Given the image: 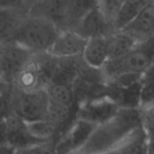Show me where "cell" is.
Here are the masks:
<instances>
[{
  "label": "cell",
  "mask_w": 154,
  "mask_h": 154,
  "mask_svg": "<svg viewBox=\"0 0 154 154\" xmlns=\"http://www.w3.org/2000/svg\"><path fill=\"white\" fill-rule=\"evenodd\" d=\"M141 128V110L121 108L112 119L97 125L75 154H112Z\"/></svg>",
  "instance_id": "1"
},
{
  "label": "cell",
  "mask_w": 154,
  "mask_h": 154,
  "mask_svg": "<svg viewBox=\"0 0 154 154\" xmlns=\"http://www.w3.org/2000/svg\"><path fill=\"white\" fill-rule=\"evenodd\" d=\"M60 30L51 22L36 16L25 15L14 30L10 39L32 54L49 52Z\"/></svg>",
  "instance_id": "2"
},
{
  "label": "cell",
  "mask_w": 154,
  "mask_h": 154,
  "mask_svg": "<svg viewBox=\"0 0 154 154\" xmlns=\"http://www.w3.org/2000/svg\"><path fill=\"white\" fill-rule=\"evenodd\" d=\"M153 62L154 35L139 42L125 56L108 60L102 71L106 82H108L125 75L142 76Z\"/></svg>",
  "instance_id": "3"
},
{
  "label": "cell",
  "mask_w": 154,
  "mask_h": 154,
  "mask_svg": "<svg viewBox=\"0 0 154 154\" xmlns=\"http://www.w3.org/2000/svg\"><path fill=\"white\" fill-rule=\"evenodd\" d=\"M49 102L46 89L24 91L12 86L9 111L27 124L45 120Z\"/></svg>",
  "instance_id": "4"
},
{
  "label": "cell",
  "mask_w": 154,
  "mask_h": 154,
  "mask_svg": "<svg viewBox=\"0 0 154 154\" xmlns=\"http://www.w3.org/2000/svg\"><path fill=\"white\" fill-rule=\"evenodd\" d=\"M58 59L49 52L33 54L27 66L13 82V87L24 91L46 89L50 84Z\"/></svg>",
  "instance_id": "5"
},
{
  "label": "cell",
  "mask_w": 154,
  "mask_h": 154,
  "mask_svg": "<svg viewBox=\"0 0 154 154\" xmlns=\"http://www.w3.org/2000/svg\"><path fill=\"white\" fill-rule=\"evenodd\" d=\"M28 15L46 19L54 23L60 31L73 29L72 1L69 0L33 1Z\"/></svg>",
  "instance_id": "6"
},
{
  "label": "cell",
  "mask_w": 154,
  "mask_h": 154,
  "mask_svg": "<svg viewBox=\"0 0 154 154\" xmlns=\"http://www.w3.org/2000/svg\"><path fill=\"white\" fill-rule=\"evenodd\" d=\"M33 54L13 41L0 42V74L13 85L15 78L27 66Z\"/></svg>",
  "instance_id": "7"
},
{
  "label": "cell",
  "mask_w": 154,
  "mask_h": 154,
  "mask_svg": "<svg viewBox=\"0 0 154 154\" xmlns=\"http://www.w3.org/2000/svg\"><path fill=\"white\" fill-rule=\"evenodd\" d=\"M120 109L118 104L109 97H91L76 106L75 117L100 125L112 119Z\"/></svg>",
  "instance_id": "8"
},
{
  "label": "cell",
  "mask_w": 154,
  "mask_h": 154,
  "mask_svg": "<svg viewBox=\"0 0 154 154\" xmlns=\"http://www.w3.org/2000/svg\"><path fill=\"white\" fill-rule=\"evenodd\" d=\"M97 125L75 118L55 142V154L77 153Z\"/></svg>",
  "instance_id": "9"
},
{
  "label": "cell",
  "mask_w": 154,
  "mask_h": 154,
  "mask_svg": "<svg viewBox=\"0 0 154 154\" xmlns=\"http://www.w3.org/2000/svg\"><path fill=\"white\" fill-rule=\"evenodd\" d=\"M88 40L74 31H60L49 53L56 59L81 56Z\"/></svg>",
  "instance_id": "10"
},
{
  "label": "cell",
  "mask_w": 154,
  "mask_h": 154,
  "mask_svg": "<svg viewBox=\"0 0 154 154\" xmlns=\"http://www.w3.org/2000/svg\"><path fill=\"white\" fill-rule=\"evenodd\" d=\"M72 31L87 40L98 36L107 37L115 32L97 8V1L95 6L78 23Z\"/></svg>",
  "instance_id": "11"
},
{
  "label": "cell",
  "mask_w": 154,
  "mask_h": 154,
  "mask_svg": "<svg viewBox=\"0 0 154 154\" xmlns=\"http://www.w3.org/2000/svg\"><path fill=\"white\" fill-rule=\"evenodd\" d=\"M7 125V143L15 150L24 149L41 143L34 140L30 134L27 124L9 111L5 116Z\"/></svg>",
  "instance_id": "12"
},
{
  "label": "cell",
  "mask_w": 154,
  "mask_h": 154,
  "mask_svg": "<svg viewBox=\"0 0 154 154\" xmlns=\"http://www.w3.org/2000/svg\"><path fill=\"white\" fill-rule=\"evenodd\" d=\"M139 42L154 35V1H148L135 19L131 22L123 31Z\"/></svg>",
  "instance_id": "13"
},
{
  "label": "cell",
  "mask_w": 154,
  "mask_h": 154,
  "mask_svg": "<svg viewBox=\"0 0 154 154\" xmlns=\"http://www.w3.org/2000/svg\"><path fill=\"white\" fill-rule=\"evenodd\" d=\"M82 58L91 68L102 69L108 61L106 37L98 36L88 39L82 53Z\"/></svg>",
  "instance_id": "14"
},
{
  "label": "cell",
  "mask_w": 154,
  "mask_h": 154,
  "mask_svg": "<svg viewBox=\"0 0 154 154\" xmlns=\"http://www.w3.org/2000/svg\"><path fill=\"white\" fill-rule=\"evenodd\" d=\"M108 60L120 59L133 51L139 42L125 32H116L106 37Z\"/></svg>",
  "instance_id": "15"
},
{
  "label": "cell",
  "mask_w": 154,
  "mask_h": 154,
  "mask_svg": "<svg viewBox=\"0 0 154 154\" xmlns=\"http://www.w3.org/2000/svg\"><path fill=\"white\" fill-rule=\"evenodd\" d=\"M27 128L32 137L41 143L56 142L62 134L57 125L47 119L28 123Z\"/></svg>",
  "instance_id": "16"
},
{
  "label": "cell",
  "mask_w": 154,
  "mask_h": 154,
  "mask_svg": "<svg viewBox=\"0 0 154 154\" xmlns=\"http://www.w3.org/2000/svg\"><path fill=\"white\" fill-rule=\"evenodd\" d=\"M147 3V0L124 1L115 23V31H123L131 22L135 19V17L139 14Z\"/></svg>",
  "instance_id": "17"
},
{
  "label": "cell",
  "mask_w": 154,
  "mask_h": 154,
  "mask_svg": "<svg viewBox=\"0 0 154 154\" xmlns=\"http://www.w3.org/2000/svg\"><path fill=\"white\" fill-rule=\"evenodd\" d=\"M27 14L25 12L0 5V42L8 41L19 22Z\"/></svg>",
  "instance_id": "18"
},
{
  "label": "cell",
  "mask_w": 154,
  "mask_h": 154,
  "mask_svg": "<svg viewBox=\"0 0 154 154\" xmlns=\"http://www.w3.org/2000/svg\"><path fill=\"white\" fill-rule=\"evenodd\" d=\"M49 99L52 102L74 109L76 106L75 95L72 87L60 83H50L46 88Z\"/></svg>",
  "instance_id": "19"
},
{
  "label": "cell",
  "mask_w": 154,
  "mask_h": 154,
  "mask_svg": "<svg viewBox=\"0 0 154 154\" xmlns=\"http://www.w3.org/2000/svg\"><path fill=\"white\" fill-rule=\"evenodd\" d=\"M73 116H75L74 109L66 107L50 100L46 119L57 125L62 133L76 118L73 117Z\"/></svg>",
  "instance_id": "20"
},
{
  "label": "cell",
  "mask_w": 154,
  "mask_h": 154,
  "mask_svg": "<svg viewBox=\"0 0 154 154\" xmlns=\"http://www.w3.org/2000/svg\"><path fill=\"white\" fill-rule=\"evenodd\" d=\"M140 86H141L140 110H146L154 107V62L141 76Z\"/></svg>",
  "instance_id": "21"
},
{
  "label": "cell",
  "mask_w": 154,
  "mask_h": 154,
  "mask_svg": "<svg viewBox=\"0 0 154 154\" xmlns=\"http://www.w3.org/2000/svg\"><path fill=\"white\" fill-rule=\"evenodd\" d=\"M142 127L145 134L149 153L154 154V107L141 110Z\"/></svg>",
  "instance_id": "22"
},
{
  "label": "cell",
  "mask_w": 154,
  "mask_h": 154,
  "mask_svg": "<svg viewBox=\"0 0 154 154\" xmlns=\"http://www.w3.org/2000/svg\"><path fill=\"white\" fill-rule=\"evenodd\" d=\"M124 1H115V0H104V1H97V6L106 20V22L110 24L113 31H115V23L116 17L118 15L119 10Z\"/></svg>",
  "instance_id": "23"
},
{
  "label": "cell",
  "mask_w": 154,
  "mask_h": 154,
  "mask_svg": "<svg viewBox=\"0 0 154 154\" xmlns=\"http://www.w3.org/2000/svg\"><path fill=\"white\" fill-rule=\"evenodd\" d=\"M16 154H55V142L40 143L16 150Z\"/></svg>",
  "instance_id": "24"
},
{
  "label": "cell",
  "mask_w": 154,
  "mask_h": 154,
  "mask_svg": "<svg viewBox=\"0 0 154 154\" xmlns=\"http://www.w3.org/2000/svg\"><path fill=\"white\" fill-rule=\"evenodd\" d=\"M10 92L5 94H0V118L5 117L6 115L9 113Z\"/></svg>",
  "instance_id": "25"
},
{
  "label": "cell",
  "mask_w": 154,
  "mask_h": 154,
  "mask_svg": "<svg viewBox=\"0 0 154 154\" xmlns=\"http://www.w3.org/2000/svg\"><path fill=\"white\" fill-rule=\"evenodd\" d=\"M7 143V125L5 117L0 118V145Z\"/></svg>",
  "instance_id": "26"
},
{
  "label": "cell",
  "mask_w": 154,
  "mask_h": 154,
  "mask_svg": "<svg viewBox=\"0 0 154 154\" xmlns=\"http://www.w3.org/2000/svg\"><path fill=\"white\" fill-rule=\"evenodd\" d=\"M0 154H16V150L8 144L0 145Z\"/></svg>",
  "instance_id": "27"
},
{
  "label": "cell",
  "mask_w": 154,
  "mask_h": 154,
  "mask_svg": "<svg viewBox=\"0 0 154 154\" xmlns=\"http://www.w3.org/2000/svg\"><path fill=\"white\" fill-rule=\"evenodd\" d=\"M133 154H149V150H148V145L146 141L143 143Z\"/></svg>",
  "instance_id": "28"
},
{
  "label": "cell",
  "mask_w": 154,
  "mask_h": 154,
  "mask_svg": "<svg viewBox=\"0 0 154 154\" xmlns=\"http://www.w3.org/2000/svg\"><path fill=\"white\" fill-rule=\"evenodd\" d=\"M149 154H150V153H149Z\"/></svg>",
  "instance_id": "29"
}]
</instances>
